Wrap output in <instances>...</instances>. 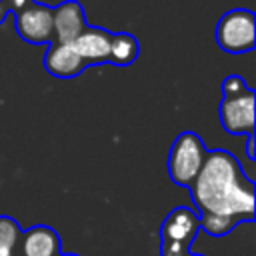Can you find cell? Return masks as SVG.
<instances>
[{"mask_svg":"<svg viewBox=\"0 0 256 256\" xmlns=\"http://www.w3.org/2000/svg\"><path fill=\"white\" fill-rule=\"evenodd\" d=\"M188 248H190V246H188V244H182V242L162 240L160 254H162V256H186V254H190V250H188Z\"/></svg>","mask_w":256,"mask_h":256,"instance_id":"obj_15","label":"cell"},{"mask_svg":"<svg viewBox=\"0 0 256 256\" xmlns=\"http://www.w3.org/2000/svg\"><path fill=\"white\" fill-rule=\"evenodd\" d=\"M22 230L10 216H0V256H20Z\"/></svg>","mask_w":256,"mask_h":256,"instance_id":"obj_12","label":"cell"},{"mask_svg":"<svg viewBox=\"0 0 256 256\" xmlns=\"http://www.w3.org/2000/svg\"><path fill=\"white\" fill-rule=\"evenodd\" d=\"M246 156L248 160H254V136H248L246 140Z\"/></svg>","mask_w":256,"mask_h":256,"instance_id":"obj_17","label":"cell"},{"mask_svg":"<svg viewBox=\"0 0 256 256\" xmlns=\"http://www.w3.org/2000/svg\"><path fill=\"white\" fill-rule=\"evenodd\" d=\"M14 28L18 36L28 44H52L54 24L52 8L38 4L36 0L14 14Z\"/></svg>","mask_w":256,"mask_h":256,"instance_id":"obj_4","label":"cell"},{"mask_svg":"<svg viewBox=\"0 0 256 256\" xmlns=\"http://www.w3.org/2000/svg\"><path fill=\"white\" fill-rule=\"evenodd\" d=\"M254 96L252 88L238 96H222L218 116L228 134L254 136Z\"/></svg>","mask_w":256,"mask_h":256,"instance_id":"obj_5","label":"cell"},{"mask_svg":"<svg viewBox=\"0 0 256 256\" xmlns=\"http://www.w3.org/2000/svg\"><path fill=\"white\" fill-rule=\"evenodd\" d=\"M220 88H222V94L224 96H238V94H242V92L248 90V86H246V82H244L242 76H228V78H224V82H222Z\"/></svg>","mask_w":256,"mask_h":256,"instance_id":"obj_14","label":"cell"},{"mask_svg":"<svg viewBox=\"0 0 256 256\" xmlns=\"http://www.w3.org/2000/svg\"><path fill=\"white\" fill-rule=\"evenodd\" d=\"M60 236L54 228L38 224L22 232L20 236V256H58Z\"/></svg>","mask_w":256,"mask_h":256,"instance_id":"obj_9","label":"cell"},{"mask_svg":"<svg viewBox=\"0 0 256 256\" xmlns=\"http://www.w3.org/2000/svg\"><path fill=\"white\" fill-rule=\"evenodd\" d=\"M216 42L224 52L242 54L254 50L256 22L254 12L246 8H234L226 12L216 24Z\"/></svg>","mask_w":256,"mask_h":256,"instance_id":"obj_3","label":"cell"},{"mask_svg":"<svg viewBox=\"0 0 256 256\" xmlns=\"http://www.w3.org/2000/svg\"><path fill=\"white\" fill-rule=\"evenodd\" d=\"M86 64L72 50L70 44H50L44 54V70L56 78H74L78 76Z\"/></svg>","mask_w":256,"mask_h":256,"instance_id":"obj_10","label":"cell"},{"mask_svg":"<svg viewBox=\"0 0 256 256\" xmlns=\"http://www.w3.org/2000/svg\"><path fill=\"white\" fill-rule=\"evenodd\" d=\"M206 146L202 138L196 132H182L172 142L170 154H168V174L170 180L178 186L190 188L194 178L198 176L204 158H206Z\"/></svg>","mask_w":256,"mask_h":256,"instance_id":"obj_2","label":"cell"},{"mask_svg":"<svg viewBox=\"0 0 256 256\" xmlns=\"http://www.w3.org/2000/svg\"><path fill=\"white\" fill-rule=\"evenodd\" d=\"M140 52V44L130 32H116L110 40V56L108 62L114 66H130Z\"/></svg>","mask_w":256,"mask_h":256,"instance_id":"obj_11","label":"cell"},{"mask_svg":"<svg viewBox=\"0 0 256 256\" xmlns=\"http://www.w3.org/2000/svg\"><path fill=\"white\" fill-rule=\"evenodd\" d=\"M52 24H54V44H72L88 26L84 8L76 0H66L54 6Z\"/></svg>","mask_w":256,"mask_h":256,"instance_id":"obj_6","label":"cell"},{"mask_svg":"<svg viewBox=\"0 0 256 256\" xmlns=\"http://www.w3.org/2000/svg\"><path fill=\"white\" fill-rule=\"evenodd\" d=\"M200 214L254 220V182L228 150H208L204 164L188 188Z\"/></svg>","mask_w":256,"mask_h":256,"instance_id":"obj_1","label":"cell"},{"mask_svg":"<svg viewBox=\"0 0 256 256\" xmlns=\"http://www.w3.org/2000/svg\"><path fill=\"white\" fill-rule=\"evenodd\" d=\"M200 230V218L198 214L188 206L174 208L160 226V238L162 240H174L182 244H192Z\"/></svg>","mask_w":256,"mask_h":256,"instance_id":"obj_8","label":"cell"},{"mask_svg":"<svg viewBox=\"0 0 256 256\" xmlns=\"http://www.w3.org/2000/svg\"><path fill=\"white\" fill-rule=\"evenodd\" d=\"M110 40H112V32L98 26H86L70 46L86 66H100L108 62Z\"/></svg>","mask_w":256,"mask_h":256,"instance_id":"obj_7","label":"cell"},{"mask_svg":"<svg viewBox=\"0 0 256 256\" xmlns=\"http://www.w3.org/2000/svg\"><path fill=\"white\" fill-rule=\"evenodd\" d=\"M30 2H34V0H0V6L6 10V12H20L24 6H28Z\"/></svg>","mask_w":256,"mask_h":256,"instance_id":"obj_16","label":"cell"},{"mask_svg":"<svg viewBox=\"0 0 256 256\" xmlns=\"http://www.w3.org/2000/svg\"><path fill=\"white\" fill-rule=\"evenodd\" d=\"M200 228L208 232L210 236H226L228 232L234 230L236 224H240L238 218L234 216H224V214H200Z\"/></svg>","mask_w":256,"mask_h":256,"instance_id":"obj_13","label":"cell"},{"mask_svg":"<svg viewBox=\"0 0 256 256\" xmlns=\"http://www.w3.org/2000/svg\"><path fill=\"white\" fill-rule=\"evenodd\" d=\"M58 256H78V254H58Z\"/></svg>","mask_w":256,"mask_h":256,"instance_id":"obj_18","label":"cell"},{"mask_svg":"<svg viewBox=\"0 0 256 256\" xmlns=\"http://www.w3.org/2000/svg\"><path fill=\"white\" fill-rule=\"evenodd\" d=\"M186 256H202V254H186Z\"/></svg>","mask_w":256,"mask_h":256,"instance_id":"obj_19","label":"cell"}]
</instances>
